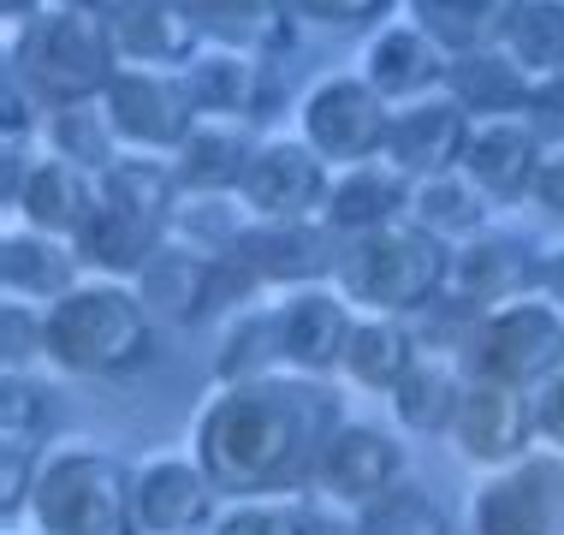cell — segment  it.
<instances>
[{
    "label": "cell",
    "mask_w": 564,
    "mask_h": 535,
    "mask_svg": "<svg viewBox=\"0 0 564 535\" xmlns=\"http://www.w3.org/2000/svg\"><path fill=\"white\" fill-rule=\"evenodd\" d=\"M339 428V405L315 375L273 370L250 381H220V393L196 410L191 452L232 494H292L315 482L327 435Z\"/></svg>",
    "instance_id": "obj_1"
},
{
    "label": "cell",
    "mask_w": 564,
    "mask_h": 535,
    "mask_svg": "<svg viewBox=\"0 0 564 535\" xmlns=\"http://www.w3.org/2000/svg\"><path fill=\"white\" fill-rule=\"evenodd\" d=\"M113 72H119V42L101 12H78L54 0L36 19L7 30V84H19L42 114L101 101Z\"/></svg>",
    "instance_id": "obj_2"
},
{
    "label": "cell",
    "mask_w": 564,
    "mask_h": 535,
    "mask_svg": "<svg viewBox=\"0 0 564 535\" xmlns=\"http://www.w3.org/2000/svg\"><path fill=\"white\" fill-rule=\"evenodd\" d=\"M333 286L350 298L362 315H416L446 298L452 286V244L429 233L422 221H387L369 233L339 238Z\"/></svg>",
    "instance_id": "obj_3"
},
{
    "label": "cell",
    "mask_w": 564,
    "mask_h": 535,
    "mask_svg": "<svg viewBox=\"0 0 564 535\" xmlns=\"http://www.w3.org/2000/svg\"><path fill=\"white\" fill-rule=\"evenodd\" d=\"M42 328H48V363L66 375H137L155 351V315H149L143 292L119 274L78 280L66 298L42 310Z\"/></svg>",
    "instance_id": "obj_4"
},
{
    "label": "cell",
    "mask_w": 564,
    "mask_h": 535,
    "mask_svg": "<svg viewBox=\"0 0 564 535\" xmlns=\"http://www.w3.org/2000/svg\"><path fill=\"white\" fill-rule=\"evenodd\" d=\"M137 470L96 440H59L42 452L30 488V524L42 535H143L131 500Z\"/></svg>",
    "instance_id": "obj_5"
},
{
    "label": "cell",
    "mask_w": 564,
    "mask_h": 535,
    "mask_svg": "<svg viewBox=\"0 0 564 535\" xmlns=\"http://www.w3.org/2000/svg\"><path fill=\"white\" fill-rule=\"evenodd\" d=\"M564 363V310L546 292L506 298L494 310H476L464 328V370L481 381L535 393Z\"/></svg>",
    "instance_id": "obj_6"
},
{
    "label": "cell",
    "mask_w": 564,
    "mask_h": 535,
    "mask_svg": "<svg viewBox=\"0 0 564 535\" xmlns=\"http://www.w3.org/2000/svg\"><path fill=\"white\" fill-rule=\"evenodd\" d=\"M387 131H392V101L362 72H327L297 101V137L327 167H357L387 156Z\"/></svg>",
    "instance_id": "obj_7"
},
{
    "label": "cell",
    "mask_w": 564,
    "mask_h": 535,
    "mask_svg": "<svg viewBox=\"0 0 564 535\" xmlns=\"http://www.w3.org/2000/svg\"><path fill=\"white\" fill-rule=\"evenodd\" d=\"M101 114H108L119 149H143V156H173L203 119L185 66H143V60H119L113 84L101 89Z\"/></svg>",
    "instance_id": "obj_8"
},
{
    "label": "cell",
    "mask_w": 564,
    "mask_h": 535,
    "mask_svg": "<svg viewBox=\"0 0 564 535\" xmlns=\"http://www.w3.org/2000/svg\"><path fill=\"white\" fill-rule=\"evenodd\" d=\"M101 203V173L59 149H24V137H7V214L42 233L78 238Z\"/></svg>",
    "instance_id": "obj_9"
},
{
    "label": "cell",
    "mask_w": 564,
    "mask_h": 535,
    "mask_svg": "<svg viewBox=\"0 0 564 535\" xmlns=\"http://www.w3.org/2000/svg\"><path fill=\"white\" fill-rule=\"evenodd\" d=\"M469 535H564V452H523L469 500Z\"/></svg>",
    "instance_id": "obj_10"
},
{
    "label": "cell",
    "mask_w": 564,
    "mask_h": 535,
    "mask_svg": "<svg viewBox=\"0 0 564 535\" xmlns=\"http://www.w3.org/2000/svg\"><path fill=\"white\" fill-rule=\"evenodd\" d=\"M333 191V167L310 143L292 137H256L250 167L238 179V203L250 221H322Z\"/></svg>",
    "instance_id": "obj_11"
},
{
    "label": "cell",
    "mask_w": 564,
    "mask_h": 535,
    "mask_svg": "<svg viewBox=\"0 0 564 535\" xmlns=\"http://www.w3.org/2000/svg\"><path fill=\"white\" fill-rule=\"evenodd\" d=\"M452 447L464 464L476 470H506L529 452L535 440V393L529 387H506V381H481L469 375L464 399H457V417H452Z\"/></svg>",
    "instance_id": "obj_12"
},
{
    "label": "cell",
    "mask_w": 564,
    "mask_h": 535,
    "mask_svg": "<svg viewBox=\"0 0 564 535\" xmlns=\"http://www.w3.org/2000/svg\"><path fill=\"white\" fill-rule=\"evenodd\" d=\"M469 131H476V114H469L452 89H429V96L392 107L387 161L410 179L452 173V167L464 161V149H469Z\"/></svg>",
    "instance_id": "obj_13"
},
{
    "label": "cell",
    "mask_w": 564,
    "mask_h": 535,
    "mask_svg": "<svg viewBox=\"0 0 564 535\" xmlns=\"http://www.w3.org/2000/svg\"><path fill=\"white\" fill-rule=\"evenodd\" d=\"M131 500H137V529L143 535H196L220 512V488L196 464V452L191 458L161 452L149 464H137Z\"/></svg>",
    "instance_id": "obj_14"
},
{
    "label": "cell",
    "mask_w": 564,
    "mask_h": 535,
    "mask_svg": "<svg viewBox=\"0 0 564 535\" xmlns=\"http://www.w3.org/2000/svg\"><path fill=\"white\" fill-rule=\"evenodd\" d=\"M232 256L256 274V286H315L339 263V233L327 221H250Z\"/></svg>",
    "instance_id": "obj_15"
},
{
    "label": "cell",
    "mask_w": 564,
    "mask_h": 535,
    "mask_svg": "<svg viewBox=\"0 0 564 535\" xmlns=\"http://www.w3.org/2000/svg\"><path fill=\"white\" fill-rule=\"evenodd\" d=\"M131 286L143 292L155 321L191 328V321H203L208 310H220V256L203 250V244H191V238H178V233H166L161 250L131 274Z\"/></svg>",
    "instance_id": "obj_16"
},
{
    "label": "cell",
    "mask_w": 564,
    "mask_h": 535,
    "mask_svg": "<svg viewBox=\"0 0 564 535\" xmlns=\"http://www.w3.org/2000/svg\"><path fill=\"white\" fill-rule=\"evenodd\" d=\"M280 357L285 370L297 375H327L345 363V345H350V328H357V315H350V298L339 286H292L280 303Z\"/></svg>",
    "instance_id": "obj_17"
},
{
    "label": "cell",
    "mask_w": 564,
    "mask_h": 535,
    "mask_svg": "<svg viewBox=\"0 0 564 535\" xmlns=\"http://www.w3.org/2000/svg\"><path fill=\"white\" fill-rule=\"evenodd\" d=\"M185 84H191L196 114H203V119L256 126V119H268V107H273L268 54H250V49H220V42H203L196 60L185 66Z\"/></svg>",
    "instance_id": "obj_18"
},
{
    "label": "cell",
    "mask_w": 564,
    "mask_h": 535,
    "mask_svg": "<svg viewBox=\"0 0 564 535\" xmlns=\"http://www.w3.org/2000/svg\"><path fill=\"white\" fill-rule=\"evenodd\" d=\"M404 482V452L392 435H380L369 422H339L322 447V464H315V488L327 500H345V506H369L375 494Z\"/></svg>",
    "instance_id": "obj_19"
},
{
    "label": "cell",
    "mask_w": 564,
    "mask_h": 535,
    "mask_svg": "<svg viewBox=\"0 0 564 535\" xmlns=\"http://www.w3.org/2000/svg\"><path fill=\"white\" fill-rule=\"evenodd\" d=\"M535 268H541V256H529L523 238L481 226V233L452 244V286L446 292L457 303H469V310H494L506 298L535 292Z\"/></svg>",
    "instance_id": "obj_20"
},
{
    "label": "cell",
    "mask_w": 564,
    "mask_h": 535,
    "mask_svg": "<svg viewBox=\"0 0 564 535\" xmlns=\"http://www.w3.org/2000/svg\"><path fill=\"white\" fill-rule=\"evenodd\" d=\"M357 72L399 107V101L429 96V89H446L452 54L440 49L416 19H399V24H375V36L362 42V66Z\"/></svg>",
    "instance_id": "obj_21"
},
{
    "label": "cell",
    "mask_w": 564,
    "mask_h": 535,
    "mask_svg": "<svg viewBox=\"0 0 564 535\" xmlns=\"http://www.w3.org/2000/svg\"><path fill=\"white\" fill-rule=\"evenodd\" d=\"M546 156V143L535 137L529 119H476L464 149V173L487 191V203H529V185H535V167Z\"/></svg>",
    "instance_id": "obj_22"
},
{
    "label": "cell",
    "mask_w": 564,
    "mask_h": 535,
    "mask_svg": "<svg viewBox=\"0 0 564 535\" xmlns=\"http://www.w3.org/2000/svg\"><path fill=\"white\" fill-rule=\"evenodd\" d=\"M78 268H84L78 238L42 233V226H24V221H12L7 238H0V280H7V298L19 303L48 310L54 298H66L78 286Z\"/></svg>",
    "instance_id": "obj_23"
},
{
    "label": "cell",
    "mask_w": 564,
    "mask_h": 535,
    "mask_svg": "<svg viewBox=\"0 0 564 535\" xmlns=\"http://www.w3.org/2000/svg\"><path fill=\"white\" fill-rule=\"evenodd\" d=\"M108 24L119 60H143V66H191L203 49V24H196L191 0H119Z\"/></svg>",
    "instance_id": "obj_24"
},
{
    "label": "cell",
    "mask_w": 564,
    "mask_h": 535,
    "mask_svg": "<svg viewBox=\"0 0 564 535\" xmlns=\"http://www.w3.org/2000/svg\"><path fill=\"white\" fill-rule=\"evenodd\" d=\"M410 185H416V179L399 173L387 156L357 161V167H333V191H327L322 221L339 238L369 233V226H387V221H404L410 214Z\"/></svg>",
    "instance_id": "obj_25"
},
{
    "label": "cell",
    "mask_w": 564,
    "mask_h": 535,
    "mask_svg": "<svg viewBox=\"0 0 564 535\" xmlns=\"http://www.w3.org/2000/svg\"><path fill=\"white\" fill-rule=\"evenodd\" d=\"M446 89L476 119H523L529 114V96H535V72H529L523 60L506 49V42H487V49L452 54Z\"/></svg>",
    "instance_id": "obj_26"
},
{
    "label": "cell",
    "mask_w": 564,
    "mask_h": 535,
    "mask_svg": "<svg viewBox=\"0 0 564 535\" xmlns=\"http://www.w3.org/2000/svg\"><path fill=\"white\" fill-rule=\"evenodd\" d=\"M256 131L232 119H196L191 137L173 149V173L185 196H238V179L250 167Z\"/></svg>",
    "instance_id": "obj_27"
},
{
    "label": "cell",
    "mask_w": 564,
    "mask_h": 535,
    "mask_svg": "<svg viewBox=\"0 0 564 535\" xmlns=\"http://www.w3.org/2000/svg\"><path fill=\"white\" fill-rule=\"evenodd\" d=\"M166 233L173 226L155 221V214H137L126 203H96V214H89V226L78 233V250H84V263L89 268H101V274H137L149 263V256L166 244Z\"/></svg>",
    "instance_id": "obj_28"
},
{
    "label": "cell",
    "mask_w": 564,
    "mask_h": 535,
    "mask_svg": "<svg viewBox=\"0 0 564 535\" xmlns=\"http://www.w3.org/2000/svg\"><path fill=\"white\" fill-rule=\"evenodd\" d=\"M203 42L220 49H250V54H280L292 49V0H191Z\"/></svg>",
    "instance_id": "obj_29"
},
{
    "label": "cell",
    "mask_w": 564,
    "mask_h": 535,
    "mask_svg": "<svg viewBox=\"0 0 564 535\" xmlns=\"http://www.w3.org/2000/svg\"><path fill=\"white\" fill-rule=\"evenodd\" d=\"M464 387H469V370H457L452 357L422 351L387 399H392V417H399L410 435H446L452 417H457V399H464Z\"/></svg>",
    "instance_id": "obj_30"
},
{
    "label": "cell",
    "mask_w": 564,
    "mask_h": 535,
    "mask_svg": "<svg viewBox=\"0 0 564 535\" xmlns=\"http://www.w3.org/2000/svg\"><path fill=\"white\" fill-rule=\"evenodd\" d=\"M416 357H422V345H416V333L404 328V315H357L339 370L369 393H392Z\"/></svg>",
    "instance_id": "obj_31"
},
{
    "label": "cell",
    "mask_w": 564,
    "mask_h": 535,
    "mask_svg": "<svg viewBox=\"0 0 564 535\" xmlns=\"http://www.w3.org/2000/svg\"><path fill=\"white\" fill-rule=\"evenodd\" d=\"M487 208H494V203H487V191L464 173V167H452V173H429V179L410 185V221H422L429 233H440L446 244L481 233Z\"/></svg>",
    "instance_id": "obj_32"
},
{
    "label": "cell",
    "mask_w": 564,
    "mask_h": 535,
    "mask_svg": "<svg viewBox=\"0 0 564 535\" xmlns=\"http://www.w3.org/2000/svg\"><path fill=\"white\" fill-rule=\"evenodd\" d=\"M404 7L446 54H464V49H487V42L506 36L511 12L523 0H404Z\"/></svg>",
    "instance_id": "obj_33"
},
{
    "label": "cell",
    "mask_w": 564,
    "mask_h": 535,
    "mask_svg": "<svg viewBox=\"0 0 564 535\" xmlns=\"http://www.w3.org/2000/svg\"><path fill=\"white\" fill-rule=\"evenodd\" d=\"M350 535H452V517L440 512V500L416 482H399L387 494H375L369 506H357Z\"/></svg>",
    "instance_id": "obj_34"
},
{
    "label": "cell",
    "mask_w": 564,
    "mask_h": 535,
    "mask_svg": "<svg viewBox=\"0 0 564 535\" xmlns=\"http://www.w3.org/2000/svg\"><path fill=\"white\" fill-rule=\"evenodd\" d=\"M36 143L42 149H59V156H72V161H84V167H96V173L119 156V137L108 126V114H101V101L54 107V114H42Z\"/></svg>",
    "instance_id": "obj_35"
},
{
    "label": "cell",
    "mask_w": 564,
    "mask_h": 535,
    "mask_svg": "<svg viewBox=\"0 0 564 535\" xmlns=\"http://www.w3.org/2000/svg\"><path fill=\"white\" fill-rule=\"evenodd\" d=\"M280 310H250V315H232L220 340V357H215V375L220 381H250V375H273L280 370Z\"/></svg>",
    "instance_id": "obj_36"
},
{
    "label": "cell",
    "mask_w": 564,
    "mask_h": 535,
    "mask_svg": "<svg viewBox=\"0 0 564 535\" xmlns=\"http://www.w3.org/2000/svg\"><path fill=\"white\" fill-rule=\"evenodd\" d=\"M506 49L523 60L535 78L546 72H564V0H523L506 24Z\"/></svg>",
    "instance_id": "obj_37"
},
{
    "label": "cell",
    "mask_w": 564,
    "mask_h": 535,
    "mask_svg": "<svg viewBox=\"0 0 564 535\" xmlns=\"http://www.w3.org/2000/svg\"><path fill=\"white\" fill-rule=\"evenodd\" d=\"M203 535H310V512L285 494H232Z\"/></svg>",
    "instance_id": "obj_38"
},
{
    "label": "cell",
    "mask_w": 564,
    "mask_h": 535,
    "mask_svg": "<svg viewBox=\"0 0 564 535\" xmlns=\"http://www.w3.org/2000/svg\"><path fill=\"white\" fill-rule=\"evenodd\" d=\"M0 357H7V375H24V363L48 357V328H42V303L7 298V310H0Z\"/></svg>",
    "instance_id": "obj_39"
},
{
    "label": "cell",
    "mask_w": 564,
    "mask_h": 535,
    "mask_svg": "<svg viewBox=\"0 0 564 535\" xmlns=\"http://www.w3.org/2000/svg\"><path fill=\"white\" fill-rule=\"evenodd\" d=\"M42 435V393L24 375H7L0 387V447H36Z\"/></svg>",
    "instance_id": "obj_40"
},
{
    "label": "cell",
    "mask_w": 564,
    "mask_h": 535,
    "mask_svg": "<svg viewBox=\"0 0 564 535\" xmlns=\"http://www.w3.org/2000/svg\"><path fill=\"white\" fill-rule=\"evenodd\" d=\"M297 24H322V30H369L392 12V0H292Z\"/></svg>",
    "instance_id": "obj_41"
},
{
    "label": "cell",
    "mask_w": 564,
    "mask_h": 535,
    "mask_svg": "<svg viewBox=\"0 0 564 535\" xmlns=\"http://www.w3.org/2000/svg\"><path fill=\"white\" fill-rule=\"evenodd\" d=\"M529 126H535V137L546 149H564V72H546V78H535V96H529Z\"/></svg>",
    "instance_id": "obj_42"
},
{
    "label": "cell",
    "mask_w": 564,
    "mask_h": 535,
    "mask_svg": "<svg viewBox=\"0 0 564 535\" xmlns=\"http://www.w3.org/2000/svg\"><path fill=\"white\" fill-rule=\"evenodd\" d=\"M535 435L564 452V363L535 387Z\"/></svg>",
    "instance_id": "obj_43"
},
{
    "label": "cell",
    "mask_w": 564,
    "mask_h": 535,
    "mask_svg": "<svg viewBox=\"0 0 564 535\" xmlns=\"http://www.w3.org/2000/svg\"><path fill=\"white\" fill-rule=\"evenodd\" d=\"M529 203L546 208V214H558V221H564V149H546V156H541L535 185H529Z\"/></svg>",
    "instance_id": "obj_44"
},
{
    "label": "cell",
    "mask_w": 564,
    "mask_h": 535,
    "mask_svg": "<svg viewBox=\"0 0 564 535\" xmlns=\"http://www.w3.org/2000/svg\"><path fill=\"white\" fill-rule=\"evenodd\" d=\"M535 292H546L564 310V244H553V250L541 256V268H535Z\"/></svg>",
    "instance_id": "obj_45"
},
{
    "label": "cell",
    "mask_w": 564,
    "mask_h": 535,
    "mask_svg": "<svg viewBox=\"0 0 564 535\" xmlns=\"http://www.w3.org/2000/svg\"><path fill=\"white\" fill-rule=\"evenodd\" d=\"M42 7H54V0H0V19H7V30H19L24 19H36Z\"/></svg>",
    "instance_id": "obj_46"
},
{
    "label": "cell",
    "mask_w": 564,
    "mask_h": 535,
    "mask_svg": "<svg viewBox=\"0 0 564 535\" xmlns=\"http://www.w3.org/2000/svg\"><path fill=\"white\" fill-rule=\"evenodd\" d=\"M59 7H78V12H101V19H108V12L119 7V0H59Z\"/></svg>",
    "instance_id": "obj_47"
},
{
    "label": "cell",
    "mask_w": 564,
    "mask_h": 535,
    "mask_svg": "<svg viewBox=\"0 0 564 535\" xmlns=\"http://www.w3.org/2000/svg\"><path fill=\"white\" fill-rule=\"evenodd\" d=\"M7 535H24V529H7ZM30 535H42V529H30Z\"/></svg>",
    "instance_id": "obj_48"
}]
</instances>
